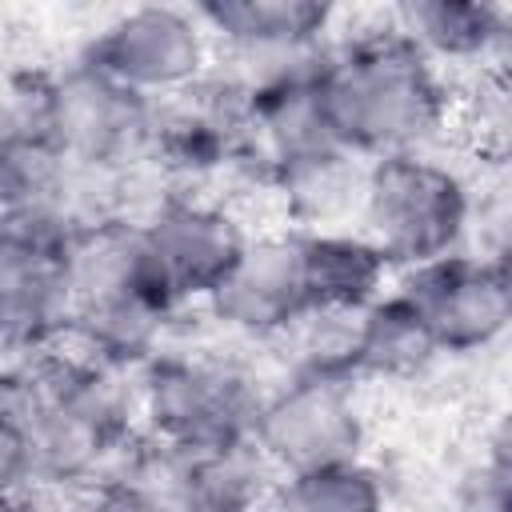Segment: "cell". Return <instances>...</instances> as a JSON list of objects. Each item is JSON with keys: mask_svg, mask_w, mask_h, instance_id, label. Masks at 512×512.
Masks as SVG:
<instances>
[{"mask_svg": "<svg viewBox=\"0 0 512 512\" xmlns=\"http://www.w3.org/2000/svg\"><path fill=\"white\" fill-rule=\"evenodd\" d=\"M0 412L32 444V488L84 492L104 484L144 432L136 392L68 344L16 356L0 368Z\"/></svg>", "mask_w": 512, "mask_h": 512, "instance_id": "cell-1", "label": "cell"}, {"mask_svg": "<svg viewBox=\"0 0 512 512\" xmlns=\"http://www.w3.org/2000/svg\"><path fill=\"white\" fill-rule=\"evenodd\" d=\"M320 100L332 136L360 160L432 152L456 120V88L396 24L348 32L328 44Z\"/></svg>", "mask_w": 512, "mask_h": 512, "instance_id": "cell-2", "label": "cell"}, {"mask_svg": "<svg viewBox=\"0 0 512 512\" xmlns=\"http://www.w3.org/2000/svg\"><path fill=\"white\" fill-rule=\"evenodd\" d=\"M476 188L436 152H400L364 164L360 232L392 272L464 252L476 224Z\"/></svg>", "mask_w": 512, "mask_h": 512, "instance_id": "cell-3", "label": "cell"}, {"mask_svg": "<svg viewBox=\"0 0 512 512\" xmlns=\"http://www.w3.org/2000/svg\"><path fill=\"white\" fill-rule=\"evenodd\" d=\"M136 420L148 440L180 452L252 440L264 384L236 360L160 348L136 372Z\"/></svg>", "mask_w": 512, "mask_h": 512, "instance_id": "cell-4", "label": "cell"}, {"mask_svg": "<svg viewBox=\"0 0 512 512\" xmlns=\"http://www.w3.org/2000/svg\"><path fill=\"white\" fill-rule=\"evenodd\" d=\"M364 440L368 420L352 380L284 372L272 388H264L248 444L272 476H292L364 460Z\"/></svg>", "mask_w": 512, "mask_h": 512, "instance_id": "cell-5", "label": "cell"}, {"mask_svg": "<svg viewBox=\"0 0 512 512\" xmlns=\"http://www.w3.org/2000/svg\"><path fill=\"white\" fill-rule=\"evenodd\" d=\"M156 108L80 56L52 72V140L72 168L108 176L152 168Z\"/></svg>", "mask_w": 512, "mask_h": 512, "instance_id": "cell-6", "label": "cell"}, {"mask_svg": "<svg viewBox=\"0 0 512 512\" xmlns=\"http://www.w3.org/2000/svg\"><path fill=\"white\" fill-rule=\"evenodd\" d=\"M76 56L156 104L200 84L216 60L196 8L176 4H140L116 12Z\"/></svg>", "mask_w": 512, "mask_h": 512, "instance_id": "cell-7", "label": "cell"}, {"mask_svg": "<svg viewBox=\"0 0 512 512\" xmlns=\"http://www.w3.org/2000/svg\"><path fill=\"white\" fill-rule=\"evenodd\" d=\"M424 320L440 356H480L508 336L512 276L508 256L452 252L404 268L392 284Z\"/></svg>", "mask_w": 512, "mask_h": 512, "instance_id": "cell-8", "label": "cell"}, {"mask_svg": "<svg viewBox=\"0 0 512 512\" xmlns=\"http://www.w3.org/2000/svg\"><path fill=\"white\" fill-rule=\"evenodd\" d=\"M140 228L180 300L204 304L236 268L252 232L216 200H204L180 184L156 192V200L140 212Z\"/></svg>", "mask_w": 512, "mask_h": 512, "instance_id": "cell-9", "label": "cell"}, {"mask_svg": "<svg viewBox=\"0 0 512 512\" xmlns=\"http://www.w3.org/2000/svg\"><path fill=\"white\" fill-rule=\"evenodd\" d=\"M196 16L220 64L240 80H256L324 48L336 24V8L320 0H204Z\"/></svg>", "mask_w": 512, "mask_h": 512, "instance_id": "cell-10", "label": "cell"}, {"mask_svg": "<svg viewBox=\"0 0 512 512\" xmlns=\"http://www.w3.org/2000/svg\"><path fill=\"white\" fill-rule=\"evenodd\" d=\"M208 316L240 336L276 344L304 312V280H300V232L272 228L252 232L228 280L204 300Z\"/></svg>", "mask_w": 512, "mask_h": 512, "instance_id": "cell-11", "label": "cell"}, {"mask_svg": "<svg viewBox=\"0 0 512 512\" xmlns=\"http://www.w3.org/2000/svg\"><path fill=\"white\" fill-rule=\"evenodd\" d=\"M400 36H408L436 68L472 64L484 72H504L512 44V12L488 0H408L388 12Z\"/></svg>", "mask_w": 512, "mask_h": 512, "instance_id": "cell-12", "label": "cell"}, {"mask_svg": "<svg viewBox=\"0 0 512 512\" xmlns=\"http://www.w3.org/2000/svg\"><path fill=\"white\" fill-rule=\"evenodd\" d=\"M300 280L308 312H360L392 284V264L364 232H300Z\"/></svg>", "mask_w": 512, "mask_h": 512, "instance_id": "cell-13", "label": "cell"}, {"mask_svg": "<svg viewBox=\"0 0 512 512\" xmlns=\"http://www.w3.org/2000/svg\"><path fill=\"white\" fill-rule=\"evenodd\" d=\"M72 320L68 268L0 252V352L8 360L64 344Z\"/></svg>", "mask_w": 512, "mask_h": 512, "instance_id": "cell-14", "label": "cell"}, {"mask_svg": "<svg viewBox=\"0 0 512 512\" xmlns=\"http://www.w3.org/2000/svg\"><path fill=\"white\" fill-rule=\"evenodd\" d=\"M364 164L368 160L336 148V152H320L312 160L272 172L264 188L284 204V216H288L284 228H296V232L344 228L360 212Z\"/></svg>", "mask_w": 512, "mask_h": 512, "instance_id": "cell-15", "label": "cell"}, {"mask_svg": "<svg viewBox=\"0 0 512 512\" xmlns=\"http://www.w3.org/2000/svg\"><path fill=\"white\" fill-rule=\"evenodd\" d=\"M440 360L420 312L388 284L356 328V380H416Z\"/></svg>", "mask_w": 512, "mask_h": 512, "instance_id": "cell-16", "label": "cell"}, {"mask_svg": "<svg viewBox=\"0 0 512 512\" xmlns=\"http://www.w3.org/2000/svg\"><path fill=\"white\" fill-rule=\"evenodd\" d=\"M384 508H388L384 480L364 460L276 476L264 500V512H384Z\"/></svg>", "mask_w": 512, "mask_h": 512, "instance_id": "cell-17", "label": "cell"}, {"mask_svg": "<svg viewBox=\"0 0 512 512\" xmlns=\"http://www.w3.org/2000/svg\"><path fill=\"white\" fill-rule=\"evenodd\" d=\"M80 232H84V220L64 200L0 208V252L4 256L68 268Z\"/></svg>", "mask_w": 512, "mask_h": 512, "instance_id": "cell-18", "label": "cell"}, {"mask_svg": "<svg viewBox=\"0 0 512 512\" xmlns=\"http://www.w3.org/2000/svg\"><path fill=\"white\" fill-rule=\"evenodd\" d=\"M72 160L52 136L0 144V208L64 200L72 188Z\"/></svg>", "mask_w": 512, "mask_h": 512, "instance_id": "cell-19", "label": "cell"}, {"mask_svg": "<svg viewBox=\"0 0 512 512\" xmlns=\"http://www.w3.org/2000/svg\"><path fill=\"white\" fill-rule=\"evenodd\" d=\"M52 136V68H0V144Z\"/></svg>", "mask_w": 512, "mask_h": 512, "instance_id": "cell-20", "label": "cell"}, {"mask_svg": "<svg viewBox=\"0 0 512 512\" xmlns=\"http://www.w3.org/2000/svg\"><path fill=\"white\" fill-rule=\"evenodd\" d=\"M512 504V444H508V428L500 424L480 456V464L472 468L468 480V508L472 512H508Z\"/></svg>", "mask_w": 512, "mask_h": 512, "instance_id": "cell-21", "label": "cell"}, {"mask_svg": "<svg viewBox=\"0 0 512 512\" xmlns=\"http://www.w3.org/2000/svg\"><path fill=\"white\" fill-rule=\"evenodd\" d=\"M32 488V444L24 428L0 412V496Z\"/></svg>", "mask_w": 512, "mask_h": 512, "instance_id": "cell-22", "label": "cell"}, {"mask_svg": "<svg viewBox=\"0 0 512 512\" xmlns=\"http://www.w3.org/2000/svg\"><path fill=\"white\" fill-rule=\"evenodd\" d=\"M0 512H72V504L48 488H24L16 496H0Z\"/></svg>", "mask_w": 512, "mask_h": 512, "instance_id": "cell-23", "label": "cell"}]
</instances>
